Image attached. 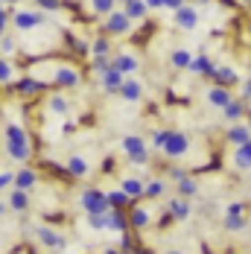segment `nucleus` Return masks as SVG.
<instances>
[{
	"instance_id": "39",
	"label": "nucleus",
	"mask_w": 251,
	"mask_h": 254,
	"mask_svg": "<svg viewBox=\"0 0 251 254\" xmlns=\"http://www.w3.org/2000/svg\"><path fill=\"white\" fill-rule=\"evenodd\" d=\"M170 131H173V128H155V131H152V134H149V140H146V143H149V149H152V152H161V146L167 143V137H170Z\"/></svg>"
},
{
	"instance_id": "15",
	"label": "nucleus",
	"mask_w": 251,
	"mask_h": 254,
	"mask_svg": "<svg viewBox=\"0 0 251 254\" xmlns=\"http://www.w3.org/2000/svg\"><path fill=\"white\" fill-rule=\"evenodd\" d=\"M44 108H47L50 114H56V117H67V114H70V100H67V94L59 88V91H53L50 97H47Z\"/></svg>"
},
{
	"instance_id": "27",
	"label": "nucleus",
	"mask_w": 251,
	"mask_h": 254,
	"mask_svg": "<svg viewBox=\"0 0 251 254\" xmlns=\"http://www.w3.org/2000/svg\"><path fill=\"white\" fill-rule=\"evenodd\" d=\"M234 167H237V170H251V140L240 143V146L234 149Z\"/></svg>"
},
{
	"instance_id": "30",
	"label": "nucleus",
	"mask_w": 251,
	"mask_h": 254,
	"mask_svg": "<svg viewBox=\"0 0 251 254\" xmlns=\"http://www.w3.org/2000/svg\"><path fill=\"white\" fill-rule=\"evenodd\" d=\"M190 62H193V53L187 50V47H176V50L170 53V64H173L176 70H187Z\"/></svg>"
},
{
	"instance_id": "21",
	"label": "nucleus",
	"mask_w": 251,
	"mask_h": 254,
	"mask_svg": "<svg viewBox=\"0 0 251 254\" xmlns=\"http://www.w3.org/2000/svg\"><path fill=\"white\" fill-rule=\"evenodd\" d=\"M18 82V67L9 56H0V88H12Z\"/></svg>"
},
{
	"instance_id": "2",
	"label": "nucleus",
	"mask_w": 251,
	"mask_h": 254,
	"mask_svg": "<svg viewBox=\"0 0 251 254\" xmlns=\"http://www.w3.org/2000/svg\"><path fill=\"white\" fill-rule=\"evenodd\" d=\"M131 26H134V21L126 15V9H120V6L102 18V32L111 35V38H126L131 32Z\"/></svg>"
},
{
	"instance_id": "54",
	"label": "nucleus",
	"mask_w": 251,
	"mask_h": 254,
	"mask_svg": "<svg viewBox=\"0 0 251 254\" xmlns=\"http://www.w3.org/2000/svg\"><path fill=\"white\" fill-rule=\"evenodd\" d=\"M222 3H231V0H222Z\"/></svg>"
},
{
	"instance_id": "12",
	"label": "nucleus",
	"mask_w": 251,
	"mask_h": 254,
	"mask_svg": "<svg viewBox=\"0 0 251 254\" xmlns=\"http://www.w3.org/2000/svg\"><path fill=\"white\" fill-rule=\"evenodd\" d=\"M111 64L117 70H123L126 76H134L140 70V59L134 56L131 50H120V53H111Z\"/></svg>"
},
{
	"instance_id": "23",
	"label": "nucleus",
	"mask_w": 251,
	"mask_h": 254,
	"mask_svg": "<svg viewBox=\"0 0 251 254\" xmlns=\"http://www.w3.org/2000/svg\"><path fill=\"white\" fill-rule=\"evenodd\" d=\"M123 9H126V15H128L134 24L146 21V15H149V6H146V0H123Z\"/></svg>"
},
{
	"instance_id": "51",
	"label": "nucleus",
	"mask_w": 251,
	"mask_h": 254,
	"mask_svg": "<svg viewBox=\"0 0 251 254\" xmlns=\"http://www.w3.org/2000/svg\"><path fill=\"white\" fill-rule=\"evenodd\" d=\"M6 213H9V202H3V199H0V219H3Z\"/></svg>"
},
{
	"instance_id": "9",
	"label": "nucleus",
	"mask_w": 251,
	"mask_h": 254,
	"mask_svg": "<svg viewBox=\"0 0 251 254\" xmlns=\"http://www.w3.org/2000/svg\"><path fill=\"white\" fill-rule=\"evenodd\" d=\"M117 97H120L126 105H137V102L143 100V82L137 79V73H134V76H126V79H123V85H120Z\"/></svg>"
},
{
	"instance_id": "52",
	"label": "nucleus",
	"mask_w": 251,
	"mask_h": 254,
	"mask_svg": "<svg viewBox=\"0 0 251 254\" xmlns=\"http://www.w3.org/2000/svg\"><path fill=\"white\" fill-rule=\"evenodd\" d=\"M3 3H6V6H15V3H18V0H3Z\"/></svg>"
},
{
	"instance_id": "46",
	"label": "nucleus",
	"mask_w": 251,
	"mask_h": 254,
	"mask_svg": "<svg viewBox=\"0 0 251 254\" xmlns=\"http://www.w3.org/2000/svg\"><path fill=\"white\" fill-rule=\"evenodd\" d=\"M184 176H187V170H181V167H173V170H170V178H173V181H181Z\"/></svg>"
},
{
	"instance_id": "18",
	"label": "nucleus",
	"mask_w": 251,
	"mask_h": 254,
	"mask_svg": "<svg viewBox=\"0 0 251 254\" xmlns=\"http://www.w3.org/2000/svg\"><path fill=\"white\" fill-rule=\"evenodd\" d=\"M204 100H207V105H213V108H219V111H222L228 102L234 100V94L228 91V85H219V82H216L213 88H207V91H204Z\"/></svg>"
},
{
	"instance_id": "5",
	"label": "nucleus",
	"mask_w": 251,
	"mask_h": 254,
	"mask_svg": "<svg viewBox=\"0 0 251 254\" xmlns=\"http://www.w3.org/2000/svg\"><path fill=\"white\" fill-rule=\"evenodd\" d=\"M50 82L56 88H62V91H73V88L82 85V70L76 64H56Z\"/></svg>"
},
{
	"instance_id": "38",
	"label": "nucleus",
	"mask_w": 251,
	"mask_h": 254,
	"mask_svg": "<svg viewBox=\"0 0 251 254\" xmlns=\"http://www.w3.org/2000/svg\"><path fill=\"white\" fill-rule=\"evenodd\" d=\"M0 56H18V38L12 35V32H3L0 35Z\"/></svg>"
},
{
	"instance_id": "53",
	"label": "nucleus",
	"mask_w": 251,
	"mask_h": 254,
	"mask_svg": "<svg viewBox=\"0 0 251 254\" xmlns=\"http://www.w3.org/2000/svg\"><path fill=\"white\" fill-rule=\"evenodd\" d=\"M0 9H9V6H6V3H3V0H0Z\"/></svg>"
},
{
	"instance_id": "50",
	"label": "nucleus",
	"mask_w": 251,
	"mask_h": 254,
	"mask_svg": "<svg viewBox=\"0 0 251 254\" xmlns=\"http://www.w3.org/2000/svg\"><path fill=\"white\" fill-rule=\"evenodd\" d=\"M76 128V120L73 117H64V131H73Z\"/></svg>"
},
{
	"instance_id": "29",
	"label": "nucleus",
	"mask_w": 251,
	"mask_h": 254,
	"mask_svg": "<svg viewBox=\"0 0 251 254\" xmlns=\"http://www.w3.org/2000/svg\"><path fill=\"white\" fill-rule=\"evenodd\" d=\"M120 187H123L134 202H140V199H143V187H146V184H143L140 178H134V176H126L123 181H120Z\"/></svg>"
},
{
	"instance_id": "6",
	"label": "nucleus",
	"mask_w": 251,
	"mask_h": 254,
	"mask_svg": "<svg viewBox=\"0 0 251 254\" xmlns=\"http://www.w3.org/2000/svg\"><path fill=\"white\" fill-rule=\"evenodd\" d=\"M35 243L41 246V249H50V252H67V237L62 234V231L50 228V225H38L35 228Z\"/></svg>"
},
{
	"instance_id": "35",
	"label": "nucleus",
	"mask_w": 251,
	"mask_h": 254,
	"mask_svg": "<svg viewBox=\"0 0 251 254\" xmlns=\"http://www.w3.org/2000/svg\"><path fill=\"white\" fill-rule=\"evenodd\" d=\"M164 193H167V181L164 178H152L143 187V199H161Z\"/></svg>"
},
{
	"instance_id": "4",
	"label": "nucleus",
	"mask_w": 251,
	"mask_h": 254,
	"mask_svg": "<svg viewBox=\"0 0 251 254\" xmlns=\"http://www.w3.org/2000/svg\"><path fill=\"white\" fill-rule=\"evenodd\" d=\"M79 207L85 213H105L111 204H108V193L100 190V187H85L79 193Z\"/></svg>"
},
{
	"instance_id": "7",
	"label": "nucleus",
	"mask_w": 251,
	"mask_h": 254,
	"mask_svg": "<svg viewBox=\"0 0 251 254\" xmlns=\"http://www.w3.org/2000/svg\"><path fill=\"white\" fill-rule=\"evenodd\" d=\"M190 152V137L184 134V131H170V137H167V143L161 146V155L164 158H170V161H181L184 155Z\"/></svg>"
},
{
	"instance_id": "10",
	"label": "nucleus",
	"mask_w": 251,
	"mask_h": 254,
	"mask_svg": "<svg viewBox=\"0 0 251 254\" xmlns=\"http://www.w3.org/2000/svg\"><path fill=\"white\" fill-rule=\"evenodd\" d=\"M123 79H126V73H123V70H117V67L111 64L108 70H102L100 76H97V85L102 88V94H108V97H114V94L120 91V85H123Z\"/></svg>"
},
{
	"instance_id": "17",
	"label": "nucleus",
	"mask_w": 251,
	"mask_h": 254,
	"mask_svg": "<svg viewBox=\"0 0 251 254\" xmlns=\"http://www.w3.org/2000/svg\"><path fill=\"white\" fill-rule=\"evenodd\" d=\"M3 152L15 164H26L32 158V143H15V140H3Z\"/></svg>"
},
{
	"instance_id": "49",
	"label": "nucleus",
	"mask_w": 251,
	"mask_h": 254,
	"mask_svg": "<svg viewBox=\"0 0 251 254\" xmlns=\"http://www.w3.org/2000/svg\"><path fill=\"white\" fill-rule=\"evenodd\" d=\"M146 6H149V12H158V9H164V0H146Z\"/></svg>"
},
{
	"instance_id": "8",
	"label": "nucleus",
	"mask_w": 251,
	"mask_h": 254,
	"mask_svg": "<svg viewBox=\"0 0 251 254\" xmlns=\"http://www.w3.org/2000/svg\"><path fill=\"white\" fill-rule=\"evenodd\" d=\"M47 82H50V79L18 76V82H15L12 88H15V94H18V97H24V100H32V97H38V94H44V91H47Z\"/></svg>"
},
{
	"instance_id": "33",
	"label": "nucleus",
	"mask_w": 251,
	"mask_h": 254,
	"mask_svg": "<svg viewBox=\"0 0 251 254\" xmlns=\"http://www.w3.org/2000/svg\"><path fill=\"white\" fill-rule=\"evenodd\" d=\"M114 9H117V0H88V12L97 15V18H105Z\"/></svg>"
},
{
	"instance_id": "19",
	"label": "nucleus",
	"mask_w": 251,
	"mask_h": 254,
	"mask_svg": "<svg viewBox=\"0 0 251 254\" xmlns=\"http://www.w3.org/2000/svg\"><path fill=\"white\" fill-rule=\"evenodd\" d=\"M6 202H9V210H12V213H26L29 204H32V199H29V190L12 187V193L6 196Z\"/></svg>"
},
{
	"instance_id": "1",
	"label": "nucleus",
	"mask_w": 251,
	"mask_h": 254,
	"mask_svg": "<svg viewBox=\"0 0 251 254\" xmlns=\"http://www.w3.org/2000/svg\"><path fill=\"white\" fill-rule=\"evenodd\" d=\"M120 149H123V155L134 164V167H149L152 149H149V143H146L140 134H126L123 140H120Z\"/></svg>"
},
{
	"instance_id": "45",
	"label": "nucleus",
	"mask_w": 251,
	"mask_h": 254,
	"mask_svg": "<svg viewBox=\"0 0 251 254\" xmlns=\"http://www.w3.org/2000/svg\"><path fill=\"white\" fill-rule=\"evenodd\" d=\"M225 213H246V204H243V202H231L225 207Z\"/></svg>"
},
{
	"instance_id": "22",
	"label": "nucleus",
	"mask_w": 251,
	"mask_h": 254,
	"mask_svg": "<svg viewBox=\"0 0 251 254\" xmlns=\"http://www.w3.org/2000/svg\"><path fill=\"white\" fill-rule=\"evenodd\" d=\"M228 143H234V146H240V143H246V140H251V126H246L243 120H237V123H231L225 131Z\"/></svg>"
},
{
	"instance_id": "34",
	"label": "nucleus",
	"mask_w": 251,
	"mask_h": 254,
	"mask_svg": "<svg viewBox=\"0 0 251 254\" xmlns=\"http://www.w3.org/2000/svg\"><path fill=\"white\" fill-rule=\"evenodd\" d=\"M114 47H111V35H97L94 41H91V56H111Z\"/></svg>"
},
{
	"instance_id": "41",
	"label": "nucleus",
	"mask_w": 251,
	"mask_h": 254,
	"mask_svg": "<svg viewBox=\"0 0 251 254\" xmlns=\"http://www.w3.org/2000/svg\"><path fill=\"white\" fill-rule=\"evenodd\" d=\"M85 225H88L91 231H97V234L108 231V225H105V213H85Z\"/></svg>"
},
{
	"instance_id": "11",
	"label": "nucleus",
	"mask_w": 251,
	"mask_h": 254,
	"mask_svg": "<svg viewBox=\"0 0 251 254\" xmlns=\"http://www.w3.org/2000/svg\"><path fill=\"white\" fill-rule=\"evenodd\" d=\"M64 173H67L70 178H76V181H82V178L91 176V161H88L82 152L67 155V161H64Z\"/></svg>"
},
{
	"instance_id": "26",
	"label": "nucleus",
	"mask_w": 251,
	"mask_h": 254,
	"mask_svg": "<svg viewBox=\"0 0 251 254\" xmlns=\"http://www.w3.org/2000/svg\"><path fill=\"white\" fill-rule=\"evenodd\" d=\"M3 140H15V143H32V140H29V131H26L21 123H6V128H3Z\"/></svg>"
},
{
	"instance_id": "43",
	"label": "nucleus",
	"mask_w": 251,
	"mask_h": 254,
	"mask_svg": "<svg viewBox=\"0 0 251 254\" xmlns=\"http://www.w3.org/2000/svg\"><path fill=\"white\" fill-rule=\"evenodd\" d=\"M35 6L44 9V12H59L62 9V0H35Z\"/></svg>"
},
{
	"instance_id": "36",
	"label": "nucleus",
	"mask_w": 251,
	"mask_h": 254,
	"mask_svg": "<svg viewBox=\"0 0 251 254\" xmlns=\"http://www.w3.org/2000/svg\"><path fill=\"white\" fill-rule=\"evenodd\" d=\"M108 204H111V207H131L134 199L126 193L123 187H120V190H108Z\"/></svg>"
},
{
	"instance_id": "47",
	"label": "nucleus",
	"mask_w": 251,
	"mask_h": 254,
	"mask_svg": "<svg viewBox=\"0 0 251 254\" xmlns=\"http://www.w3.org/2000/svg\"><path fill=\"white\" fill-rule=\"evenodd\" d=\"M243 100H251V79H243Z\"/></svg>"
},
{
	"instance_id": "3",
	"label": "nucleus",
	"mask_w": 251,
	"mask_h": 254,
	"mask_svg": "<svg viewBox=\"0 0 251 254\" xmlns=\"http://www.w3.org/2000/svg\"><path fill=\"white\" fill-rule=\"evenodd\" d=\"M12 12V26L15 32H35L38 26H44V12L35 9H9Z\"/></svg>"
},
{
	"instance_id": "48",
	"label": "nucleus",
	"mask_w": 251,
	"mask_h": 254,
	"mask_svg": "<svg viewBox=\"0 0 251 254\" xmlns=\"http://www.w3.org/2000/svg\"><path fill=\"white\" fill-rule=\"evenodd\" d=\"M178 6H184V0H164V9H173L176 12Z\"/></svg>"
},
{
	"instance_id": "32",
	"label": "nucleus",
	"mask_w": 251,
	"mask_h": 254,
	"mask_svg": "<svg viewBox=\"0 0 251 254\" xmlns=\"http://www.w3.org/2000/svg\"><path fill=\"white\" fill-rule=\"evenodd\" d=\"M213 82H219V85H237L240 82V73L234 70V67H228V64H222V67H213Z\"/></svg>"
},
{
	"instance_id": "44",
	"label": "nucleus",
	"mask_w": 251,
	"mask_h": 254,
	"mask_svg": "<svg viewBox=\"0 0 251 254\" xmlns=\"http://www.w3.org/2000/svg\"><path fill=\"white\" fill-rule=\"evenodd\" d=\"M12 184H15V173H0V193L9 190Z\"/></svg>"
},
{
	"instance_id": "13",
	"label": "nucleus",
	"mask_w": 251,
	"mask_h": 254,
	"mask_svg": "<svg viewBox=\"0 0 251 254\" xmlns=\"http://www.w3.org/2000/svg\"><path fill=\"white\" fill-rule=\"evenodd\" d=\"M199 9L196 6H190V3H184V6H178L176 9V26L178 29H184V32H193L196 26H199Z\"/></svg>"
},
{
	"instance_id": "24",
	"label": "nucleus",
	"mask_w": 251,
	"mask_h": 254,
	"mask_svg": "<svg viewBox=\"0 0 251 254\" xmlns=\"http://www.w3.org/2000/svg\"><path fill=\"white\" fill-rule=\"evenodd\" d=\"M35 184H38V173H35L32 167L21 164V170L15 173V184H12V187H21V190H32Z\"/></svg>"
},
{
	"instance_id": "31",
	"label": "nucleus",
	"mask_w": 251,
	"mask_h": 254,
	"mask_svg": "<svg viewBox=\"0 0 251 254\" xmlns=\"http://www.w3.org/2000/svg\"><path fill=\"white\" fill-rule=\"evenodd\" d=\"M222 114H225L228 123H237V120H243V117H246V100H231L225 108H222Z\"/></svg>"
},
{
	"instance_id": "28",
	"label": "nucleus",
	"mask_w": 251,
	"mask_h": 254,
	"mask_svg": "<svg viewBox=\"0 0 251 254\" xmlns=\"http://www.w3.org/2000/svg\"><path fill=\"white\" fill-rule=\"evenodd\" d=\"M222 225H225V231H231V234H243V231L249 228V219H246V213H225Z\"/></svg>"
},
{
	"instance_id": "20",
	"label": "nucleus",
	"mask_w": 251,
	"mask_h": 254,
	"mask_svg": "<svg viewBox=\"0 0 251 254\" xmlns=\"http://www.w3.org/2000/svg\"><path fill=\"white\" fill-rule=\"evenodd\" d=\"M167 210L173 213L176 222H187L190 213H193V207H190V199H187V196H176V199H170V202H167Z\"/></svg>"
},
{
	"instance_id": "37",
	"label": "nucleus",
	"mask_w": 251,
	"mask_h": 254,
	"mask_svg": "<svg viewBox=\"0 0 251 254\" xmlns=\"http://www.w3.org/2000/svg\"><path fill=\"white\" fill-rule=\"evenodd\" d=\"M178 184V196H187V199H193L196 193H199V181L193 176H184L181 181H176Z\"/></svg>"
},
{
	"instance_id": "42",
	"label": "nucleus",
	"mask_w": 251,
	"mask_h": 254,
	"mask_svg": "<svg viewBox=\"0 0 251 254\" xmlns=\"http://www.w3.org/2000/svg\"><path fill=\"white\" fill-rule=\"evenodd\" d=\"M117 252H137V243L128 237V231L120 234V246H117Z\"/></svg>"
},
{
	"instance_id": "25",
	"label": "nucleus",
	"mask_w": 251,
	"mask_h": 254,
	"mask_svg": "<svg viewBox=\"0 0 251 254\" xmlns=\"http://www.w3.org/2000/svg\"><path fill=\"white\" fill-rule=\"evenodd\" d=\"M193 76H213V62H210V56H193V62H190V67H187Z\"/></svg>"
},
{
	"instance_id": "16",
	"label": "nucleus",
	"mask_w": 251,
	"mask_h": 254,
	"mask_svg": "<svg viewBox=\"0 0 251 254\" xmlns=\"http://www.w3.org/2000/svg\"><path fill=\"white\" fill-rule=\"evenodd\" d=\"M105 225H108L111 234L128 231V213H126V207H108L105 210Z\"/></svg>"
},
{
	"instance_id": "14",
	"label": "nucleus",
	"mask_w": 251,
	"mask_h": 254,
	"mask_svg": "<svg viewBox=\"0 0 251 254\" xmlns=\"http://www.w3.org/2000/svg\"><path fill=\"white\" fill-rule=\"evenodd\" d=\"M149 225H152V210L143 207L140 202H134L131 210H128V228L131 231H146Z\"/></svg>"
},
{
	"instance_id": "40",
	"label": "nucleus",
	"mask_w": 251,
	"mask_h": 254,
	"mask_svg": "<svg viewBox=\"0 0 251 254\" xmlns=\"http://www.w3.org/2000/svg\"><path fill=\"white\" fill-rule=\"evenodd\" d=\"M88 67H91L94 76H100L102 70L111 67V56H91V59H88Z\"/></svg>"
}]
</instances>
